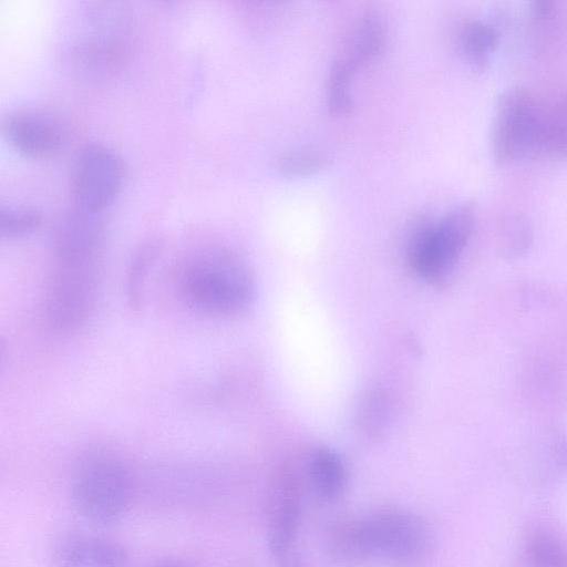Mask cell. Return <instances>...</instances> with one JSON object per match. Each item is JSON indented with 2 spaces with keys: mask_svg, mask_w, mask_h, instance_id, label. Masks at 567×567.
I'll return each mask as SVG.
<instances>
[{
  "mask_svg": "<svg viewBox=\"0 0 567 567\" xmlns=\"http://www.w3.org/2000/svg\"><path fill=\"white\" fill-rule=\"evenodd\" d=\"M179 287L192 307L215 316L244 312L256 295L248 267L223 247H207L190 256L181 272Z\"/></svg>",
  "mask_w": 567,
  "mask_h": 567,
  "instance_id": "6da1fadb",
  "label": "cell"
},
{
  "mask_svg": "<svg viewBox=\"0 0 567 567\" xmlns=\"http://www.w3.org/2000/svg\"><path fill=\"white\" fill-rule=\"evenodd\" d=\"M70 495L76 513L96 527L117 523L128 511L133 476L115 452L95 447L76 461L70 481Z\"/></svg>",
  "mask_w": 567,
  "mask_h": 567,
  "instance_id": "7a4b0ae2",
  "label": "cell"
},
{
  "mask_svg": "<svg viewBox=\"0 0 567 567\" xmlns=\"http://www.w3.org/2000/svg\"><path fill=\"white\" fill-rule=\"evenodd\" d=\"M65 59L84 78H102L125 60L132 35L130 12L118 3L94 2L81 12Z\"/></svg>",
  "mask_w": 567,
  "mask_h": 567,
  "instance_id": "3957f363",
  "label": "cell"
},
{
  "mask_svg": "<svg viewBox=\"0 0 567 567\" xmlns=\"http://www.w3.org/2000/svg\"><path fill=\"white\" fill-rule=\"evenodd\" d=\"M367 563L384 560L399 566L424 563L435 546V534L417 513L402 507H382L358 517Z\"/></svg>",
  "mask_w": 567,
  "mask_h": 567,
  "instance_id": "277c9868",
  "label": "cell"
},
{
  "mask_svg": "<svg viewBox=\"0 0 567 567\" xmlns=\"http://www.w3.org/2000/svg\"><path fill=\"white\" fill-rule=\"evenodd\" d=\"M473 225L470 205L455 207L434 223L416 224L408 243V259L414 272L432 284L445 281L471 237Z\"/></svg>",
  "mask_w": 567,
  "mask_h": 567,
  "instance_id": "5b68a950",
  "label": "cell"
},
{
  "mask_svg": "<svg viewBox=\"0 0 567 567\" xmlns=\"http://www.w3.org/2000/svg\"><path fill=\"white\" fill-rule=\"evenodd\" d=\"M544 112L529 91L512 87L498 99L492 147L497 162L536 154Z\"/></svg>",
  "mask_w": 567,
  "mask_h": 567,
  "instance_id": "8992f818",
  "label": "cell"
},
{
  "mask_svg": "<svg viewBox=\"0 0 567 567\" xmlns=\"http://www.w3.org/2000/svg\"><path fill=\"white\" fill-rule=\"evenodd\" d=\"M125 176V164L113 148L101 143L86 144L72 164L74 206L102 214L118 195Z\"/></svg>",
  "mask_w": 567,
  "mask_h": 567,
  "instance_id": "52a82bcc",
  "label": "cell"
},
{
  "mask_svg": "<svg viewBox=\"0 0 567 567\" xmlns=\"http://www.w3.org/2000/svg\"><path fill=\"white\" fill-rule=\"evenodd\" d=\"M300 520V478L286 465L272 484L267 514V543L277 567H303L298 547Z\"/></svg>",
  "mask_w": 567,
  "mask_h": 567,
  "instance_id": "ba28073f",
  "label": "cell"
},
{
  "mask_svg": "<svg viewBox=\"0 0 567 567\" xmlns=\"http://www.w3.org/2000/svg\"><path fill=\"white\" fill-rule=\"evenodd\" d=\"M8 144L20 155L45 158L54 155L65 137L61 122L51 113L37 109H18L2 120Z\"/></svg>",
  "mask_w": 567,
  "mask_h": 567,
  "instance_id": "9c48e42d",
  "label": "cell"
},
{
  "mask_svg": "<svg viewBox=\"0 0 567 567\" xmlns=\"http://www.w3.org/2000/svg\"><path fill=\"white\" fill-rule=\"evenodd\" d=\"M128 559L118 543L85 533L62 536L52 550L53 567H128Z\"/></svg>",
  "mask_w": 567,
  "mask_h": 567,
  "instance_id": "30bf717a",
  "label": "cell"
},
{
  "mask_svg": "<svg viewBox=\"0 0 567 567\" xmlns=\"http://www.w3.org/2000/svg\"><path fill=\"white\" fill-rule=\"evenodd\" d=\"M385 39L383 19L375 12H365L354 23L339 56L354 71L364 68L382 52Z\"/></svg>",
  "mask_w": 567,
  "mask_h": 567,
  "instance_id": "8fae6325",
  "label": "cell"
},
{
  "mask_svg": "<svg viewBox=\"0 0 567 567\" xmlns=\"http://www.w3.org/2000/svg\"><path fill=\"white\" fill-rule=\"evenodd\" d=\"M308 476L316 493L326 501L338 499L347 487L346 465L339 454L328 446H318L310 453Z\"/></svg>",
  "mask_w": 567,
  "mask_h": 567,
  "instance_id": "7c38bea8",
  "label": "cell"
},
{
  "mask_svg": "<svg viewBox=\"0 0 567 567\" xmlns=\"http://www.w3.org/2000/svg\"><path fill=\"white\" fill-rule=\"evenodd\" d=\"M393 402L386 391L380 388L368 390L361 398L357 424L360 435L367 441L381 439L390 427Z\"/></svg>",
  "mask_w": 567,
  "mask_h": 567,
  "instance_id": "4fadbf2b",
  "label": "cell"
},
{
  "mask_svg": "<svg viewBox=\"0 0 567 567\" xmlns=\"http://www.w3.org/2000/svg\"><path fill=\"white\" fill-rule=\"evenodd\" d=\"M354 72L340 56L332 62L327 84V106L332 116H343L351 112L353 100L350 86Z\"/></svg>",
  "mask_w": 567,
  "mask_h": 567,
  "instance_id": "5bb4252c",
  "label": "cell"
},
{
  "mask_svg": "<svg viewBox=\"0 0 567 567\" xmlns=\"http://www.w3.org/2000/svg\"><path fill=\"white\" fill-rule=\"evenodd\" d=\"M497 41L496 30L480 20H470L462 24L460 44L467 59L476 64L484 63Z\"/></svg>",
  "mask_w": 567,
  "mask_h": 567,
  "instance_id": "9a60e30c",
  "label": "cell"
},
{
  "mask_svg": "<svg viewBox=\"0 0 567 567\" xmlns=\"http://www.w3.org/2000/svg\"><path fill=\"white\" fill-rule=\"evenodd\" d=\"M329 164L330 159L326 155L309 150L286 152L276 159V167L289 176L316 174L327 168Z\"/></svg>",
  "mask_w": 567,
  "mask_h": 567,
  "instance_id": "2e32d148",
  "label": "cell"
},
{
  "mask_svg": "<svg viewBox=\"0 0 567 567\" xmlns=\"http://www.w3.org/2000/svg\"><path fill=\"white\" fill-rule=\"evenodd\" d=\"M527 558L532 567H567V553L550 535L538 533L527 543Z\"/></svg>",
  "mask_w": 567,
  "mask_h": 567,
  "instance_id": "e0dca14e",
  "label": "cell"
},
{
  "mask_svg": "<svg viewBox=\"0 0 567 567\" xmlns=\"http://www.w3.org/2000/svg\"><path fill=\"white\" fill-rule=\"evenodd\" d=\"M41 214L25 206H2L0 208V231L8 237L25 236L41 224Z\"/></svg>",
  "mask_w": 567,
  "mask_h": 567,
  "instance_id": "ac0fdd59",
  "label": "cell"
},
{
  "mask_svg": "<svg viewBox=\"0 0 567 567\" xmlns=\"http://www.w3.org/2000/svg\"><path fill=\"white\" fill-rule=\"evenodd\" d=\"M156 254V246L154 244L143 247L135 256L128 275V298L132 306H138L141 300V290L143 280L147 272L150 262Z\"/></svg>",
  "mask_w": 567,
  "mask_h": 567,
  "instance_id": "d6986e66",
  "label": "cell"
},
{
  "mask_svg": "<svg viewBox=\"0 0 567 567\" xmlns=\"http://www.w3.org/2000/svg\"><path fill=\"white\" fill-rule=\"evenodd\" d=\"M142 567H192L187 563L175 559V558H159L155 559L151 563H147L146 565Z\"/></svg>",
  "mask_w": 567,
  "mask_h": 567,
  "instance_id": "ffe728a7",
  "label": "cell"
}]
</instances>
